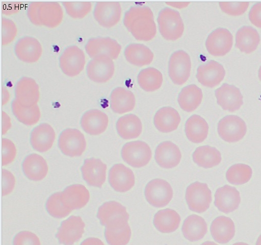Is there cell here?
<instances>
[{
  "label": "cell",
  "instance_id": "1",
  "mask_svg": "<svg viewBox=\"0 0 261 245\" xmlns=\"http://www.w3.org/2000/svg\"><path fill=\"white\" fill-rule=\"evenodd\" d=\"M123 23L134 38L139 41H149L156 33L153 12L147 6L130 7L125 13Z\"/></svg>",
  "mask_w": 261,
  "mask_h": 245
},
{
  "label": "cell",
  "instance_id": "2",
  "mask_svg": "<svg viewBox=\"0 0 261 245\" xmlns=\"http://www.w3.org/2000/svg\"><path fill=\"white\" fill-rule=\"evenodd\" d=\"M158 22L160 34L165 39L174 41L181 37L184 24L178 11L168 7L162 9Z\"/></svg>",
  "mask_w": 261,
  "mask_h": 245
},
{
  "label": "cell",
  "instance_id": "3",
  "mask_svg": "<svg viewBox=\"0 0 261 245\" xmlns=\"http://www.w3.org/2000/svg\"><path fill=\"white\" fill-rule=\"evenodd\" d=\"M186 200L191 210L202 213L210 207L212 192L206 183L195 182L187 188Z\"/></svg>",
  "mask_w": 261,
  "mask_h": 245
},
{
  "label": "cell",
  "instance_id": "4",
  "mask_svg": "<svg viewBox=\"0 0 261 245\" xmlns=\"http://www.w3.org/2000/svg\"><path fill=\"white\" fill-rule=\"evenodd\" d=\"M58 146L61 152L69 157L81 156L86 148V141L83 134L76 129L67 128L60 134Z\"/></svg>",
  "mask_w": 261,
  "mask_h": 245
},
{
  "label": "cell",
  "instance_id": "5",
  "mask_svg": "<svg viewBox=\"0 0 261 245\" xmlns=\"http://www.w3.org/2000/svg\"><path fill=\"white\" fill-rule=\"evenodd\" d=\"M123 160L134 167L140 168L146 165L152 156L149 146L142 141L126 143L121 150Z\"/></svg>",
  "mask_w": 261,
  "mask_h": 245
},
{
  "label": "cell",
  "instance_id": "6",
  "mask_svg": "<svg viewBox=\"0 0 261 245\" xmlns=\"http://www.w3.org/2000/svg\"><path fill=\"white\" fill-rule=\"evenodd\" d=\"M147 201L152 206L161 208L167 205L173 197V189L166 181L155 179L149 181L145 188Z\"/></svg>",
  "mask_w": 261,
  "mask_h": 245
},
{
  "label": "cell",
  "instance_id": "7",
  "mask_svg": "<svg viewBox=\"0 0 261 245\" xmlns=\"http://www.w3.org/2000/svg\"><path fill=\"white\" fill-rule=\"evenodd\" d=\"M191 62L190 56L185 51L179 50L170 56L169 65V76L176 85L184 84L190 76Z\"/></svg>",
  "mask_w": 261,
  "mask_h": 245
},
{
  "label": "cell",
  "instance_id": "8",
  "mask_svg": "<svg viewBox=\"0 0 261 245\" xmlns=\"http://www.w3.org/2000/svg\"><path fill=\"white\" fill-rule=\"evenodd\" d=\"M220 137L228 142H234L242 139L247 132L245 121L240 117L230 115L222 118L218 124Z\"/></svg>",
  "mask_w": 261,
  "mask_h": 245
},
{
  "label": "cell",
  "instance_id": "9",
  "mask_svg": "<svg viewBox=\"0 0 261 245\" xmlns=\"http://www.w3.org/2000/svg\"><path fill=\"white\" fill-rule=\"evenodd\" d=\"M85 227L80 216L71 215L61 223L56 237L61 244L73 245L82 237Z\"/></svg>",
  "mask_w": 261,
  "mask_h": 245
},
{
  "label": "cell",
  "instance_id": "10",
  "mask_svg": "<svg viewBox=\"0 0 261 245\" xmlns=\"http://www.w3.org/2000/svg\"><path fill=\"white\" fill-rule=\"evenodd\" d=\"M233 37L229 31L219 28L212 32L207 37L205 46L208 53L216 57L223 56L231 50Z\"/></svg>",
  "mask_w": 261,
  "mask_h": 245
},
{
  "label": "cell",
  "instance_id": "11",
  "mask_svg": "<svg viewBox=\"0 0 261 245\" xmlns=\"http://www.w3.org/2000/svg\"><path fill=\"white\" fill-rule=\"evenodd\" d=\"M215 94L217 104L224 110L234 112L243 104V95L234 85L224 83L215 90Z\"/></svg>",
  "mask_w": 261,
  "mask_h": 245
},
{
  "label": "cell",
  "instance_id": "12",
  "mask_svg": "<svg viewBox=\"0 0 261 245\" xmlns=\"http://www.w3.org/2000/svg\"><path fill=\"white\" fill-rule=\"evenodd\" d=\"M105 227V236L109 245H126L129 241L132 232L127 219L117 218Z\"/></svg>",
  "mask_w": 261,
  "mask_h": 245
},
{
  "label": "cell",
  "instance_id": "13",
  "mask_svg": "<svg viewBox=\"0 0 261 245\" xmlns=\"http://www.w3.org/2000/svg\"><path fill=\"white\" fill-rule=\"evenodd\" d=\"M225 70L222 64L210 60L197 68L196 78L202 85L210 88L216 87L224 79Z\"/></svg>",
  "mask_w": 261,
  "mask_h": 245
},
{
  "label": "cell",
  "instance_id": "14",
  "mask_svg": "<svg viewBox=\"0 0 261 245\" xmlns=\"http://www.w3.org/2000/svg\"><path fill=\"white\" fill-rule=\"evenodd\" d=\"M107 165L99 159H86L81 167L83 179L91 186L100 188L106 178Z\"/></svg>",
  "mask_w": 261,
  "mask_h": 245
},
{
  "label": "cell",
  "instance_id": "15",
  "mask_svg": "<svg viewBox=\"0 0 261 245\" xmlns=\"http://www.w3.org/2000/svg\"><path fill=\"white\" fill-rule=\"evenodd\" d=\"M109 182L115 191L124 192L134 186L135 176L128 167L122 164H116L109 170Z\"/></svg>",
  "mask_w": 261,
  "mask_h": 245
},
{
  "label": "cell",
  "instance_id": "16",
  "mask_svg": "<svg viewBox=\"0 0 261 245\" xmlns=\"http://www.w3.org/2000/svg\"><path fill=\"white\" fill-rule=\"evenodd\" d=\"M241 202L240 192L234 187L225 185L216 190L215 194V206L225 213L236 210Z\"/></svg>",
  "mask_w": 261,
  "mask_h": 245
},
{
  "label": "cell",
  "instance_id": "17",
  "mask_svg": "<svg viewBox=\"0 0 261 245\" xmlns=\"http://www.w3.org/2000/svg\"><path fill=\"white\" fill-rule=\"evenodd\" d=\"M90 193L85 186L73 184L67 186L61 192V200L63 205L72 210L84 207L89 202Z\"/></svg>",
  "mask_w": 261,
  "mask_h": 245
},
{
  "label": "cell",
  "instance_id": "18",
  "mask_svg": "<svg viewBox=\"0 0 261 245\" xmlns=\"http://www.w3.org/2000/svg\"><path fill=\"white\" fill-rule=\"evenodd\" d=\"M181 154L179 148L171 141H164L158 145L155 151V159L161 167L172 168L180 162Z\"/></svg>",
  "mask_w": 261,
  "mask_h": 245
},
{
  "label": "cell",
  "instance_id": "19",
  "mask_svg": "<svg viewBox=\"0 0 261 245\" xmlns=\"http://www.w3.org/2000/svg\"><path fill=\"white\" fill-rule=\"evenodd\" d=\"M55 137V132L52 127L48 124L42 123L32 131L30 143L35 151L43 153L52 147Z\"/></svg>",
  "mask_w": 261,
  "mask_h": 245
},
{
  "label": "cell",
  "instance_id": "20",
  "mask_svg": "<svg viewBox=\"0 0 261 245\" xmlns=\"http://www.w3.org/2000/svg\"><path fill=\"white\" fill-rule=\"evenodd\" d=\"M109 119L106 114L97 109H91L83 115L81 126L87 134L97 135L105 131Z\"/></svg>",
  "mask_w": 261,
  "mask_h": 245
},
{
  "label": "cell",
  "instance_id": "21",
  "mask_svg": "<svg viewBox=\"0 0 261 245\" xmlns=\"http://www.w3.org/2000/svg\"><path fill=\"white\" fill-rule=\"evenodd\" d=\"M22 168L26 177L35 181L43 179L48 170L45 160L41 156L35 153L25 157L22 163Z\"/></svg>",
  "mask_w": 261,
  "mask_h": 245
},
{
  "label": "cell",
  "instance_id": "22",
  "mask_svg": "<svg viewBox=\"0 0 261 245\" xmlns=\"http://www.w3.org/2000/svg\"><path fill=\"white\" fill-rule=\"evenodd\" d=\"M121 8L118 2H100L96 7V17L99 23L107 28L112 27L119 21Z\"/></svg>",
  "mask_w": 261,
  "mask_h": 245
},
{
  "label": "cell",
  "instance_id": "23",
  "mask_svg": "<svg viewBox=\"0 0 261 245\" xmlns=\"http://www.w3.org/2000/svg\"><path fill=\"white\" fill-rule=\"evenodd\" d=\"M180 120V116L175 109L171 107H164L156 112L153 122L159 131L169 133L177 128Z\"/></svg>",
  "mask_w": 261,
  "mask_h": 245
},
{
  "label": "cell",
  "instance_id": "24",
  "mask_svg": "<svg viewBox=\"0 0 261 245\" xmlns=\"http://www.w3.org/2000/svg\"><path fill=\"white\" fill-rule=\"evenodd\" d=\"M136 104L133 93L123 87L114 89L110 96V106L115 113L123 114L132 111Z\"/></svg>",
  "mask_w": 261,
  "mask_h": 245
},
{
  "label": "cell",
  "instance_id": "25",
  "mask_svg": "<svg viewBox=\"0 0 261 245\" xmlns=\"http://www.w3.org/2000/svg\"><path fill=\"white\" fill-rule=\"evenodd\" d=\"M210 231L215 241L219 243H226L234 237L235 226L230 218L220 216L212 222Z\"/></svg>",
  "mask_w": 261,
  "mask_h": 245
},
{
  "label": "cell",
  "instance_id": "26",
  "mask_svg": "<svg viewBox=\"0 0 261 245\" xmlns=\"http://www.w3.org/2000/svg\"><path fill=\"white\" fill-rule=\"evenodd\" d=\"M260 37L257 31L250 26H243L236 34L235 46L241 52L250 54L257 47Z\"/></svg>",
  "mask_w": 261,
  "mask_h": 245
},
{
  "label": "cell",
  "instance_id": "27",
  "mask_svg": "<svg viewBox=\"0 0 261 245\" xmlns=\"http://www.w3.org/2000/svg\"><path fill=\"white\" fill-rule=\"evenodd\" d=\"M181 231L187 239L190 241H196L202 239L206 234L207 226L202 217L192 214L184 220Z\"/></svg>",
  "mask_w": 261,
  "mask_h": 245
},
{
  "label": "cell",
  "instance_id": "28",
  "mask_svg": "<svg viewBox=\"0 0 261 245\" xmlns=\"http://www.w3.org/2000/svg\"><path fill=\"white\" fill-rule=\"evenodd\" d=\"M180 217L171 209H165L158 211L154 216L153 223L155 228L163 233L175 231L179 227Z\"/></svg>",
  "mask_w": 261,
  "mask_h": 245
},
{
  "label": "cell",
  "instance_id": "29",
  "mask_svg": "<svg viewBox=\"0 0 261 245\" xmlns=\"http://www.w3.org/2000/svg\"><path fill=\"white\" fill-rule=\"evenodd\" d=\"M116 129L119 136L124 139L136 138L142 132V122L136 115L126 114L118 119Z\"/></svg>",
  "mask_w": 261,
  "mask_h": 245
},
{
  "label": "cell",
  "instance_id": "30",
  "mask_svg": "<svg viewBox=\"0 0 261 245\" xmlns=\"http://www.w3.org/2000/svg\"><path fill=\"white\" fill-rule=\"evenodd\" d=\"M208 126L206 120L199 115L194 114L188 119L185 125V132L188 139L198 143L207 137Z\"/></svg>",
  "mask_w": 261,
  "mask_h": 245
},
{
  "label": "cell",
  "instance_id": "31",
  "mask_svg": "<svg viewBox=\"0 0 261 245\" xmlns=\"http://www.w3.org/2000/svg\"><path fill=\"white\" fill-rule=\"evenodd\" d=\"M124 56L129 63L138 66L148 65L153 59L152 51L146 46L139 43L128 45L125 48Z\"/></svg>",
  "mask_w": 261,
  "mask_h": 245
},
{
  "label": "cell",
  "instance_id": "32",
  "mask_svg": "<svg viewBox=\"0 0 261 245\" xmlns=\"http://www.w3.org/2000/svg\"><path fill=\"white\" fill-rule=\"evenodd\" d=\"M202 97L201 89L195 84H191L181 89L178 96V102L183 110L190 112L198 108Z\"/></svg>",
  "mask_w": 261,
  "mask_h": 245
},
{
  "label": "cell",
  "instance_id": "33",
  "mask_svg": "<svg viewBox=\"0 0 261 245\" xmlns=\"http://www.w3.org/2000/svg\"><path fill=\"white\" fill-rule=\"evenodd\" d=\"M97 217L100 224L106 226L109 222L117 218H123L128 220L129 214L126 208L120 203L116 201H109L99 207Z\"/></svg>",
  "mask_w": 261,
  "mask_h": 245
},
{
  "label": "cell",
  "instance_id": "34",
  "mask_svg": "<svg viewBox=\"0 0 261 245\" xmlns=\"http://www.w3.org/2000/svg\"><path fill=\"white\" fill-rule=\"evenodd\" d=\"M193 160L198 166L210 168L218 165L221 161L220 152L208 145L197 148L193 154Z\"/></svg>",
  "mask_w": 261,
  "mask_h": 245
},
{
  "label": "cell",
  "instance_id": "35",
  "mask_svg": "<svg viewBox=\"0 0 261 245\" xmlns=\"http://www.w3.org/2000/svg\"><path fill=\"white\" fill-rule=\"evenodd\" d=\"M137 81L142 89L147 92H152L161 87L163 83V76L157 69L148 67L140 71Z\"/></svg>",
  "mask_w": 261,
  "mask_h": 245
},
{
  "label": "cell",
  "instance_id": "36",
  "mask_svg": "<svg viewBox=\"0 0 261 245\" xmlns=\"http://www.w3.org/2000/svg\"><path fill=\"white\" fill-rule=\"evenodd\" d=\"M12 109L16 118L25 125H35L38 122L40 118V111L37 105L31 107H24L20 105L15 100L12 103Z\"/></svg>",
  "mask_w": 261,
  "mask_h": 245
},
{
  "label": "cell",
  "instance_id": "37",
  "mask_svg": "<svg viewBox=\"0 0 261 245\" xmlns=\"http://www.w3.org/2000/svg\"><path fill=\"white\" fill-rule=\"evenodd\" d=\"M251 168L245 164L239 163L232 165L227 170L226 177L231 184L242 185L248 182L251 178Z\"/></svg>",
  "mask_w": 261,
  "mask_h": 245
},
{
  "label": "cell",
  "instance_id": "38",
  "mask_svg": "<svg viewBox=\"0 0 261 245\" xmlns=\"http://www.w3.org/2000/svg\"><path fill=\"white\" fill-rule=\"evenodd\" d=\"M121 49L120 45L115 40L109 37L99 38L96 39V54L106 56L112 59H116Z\"/></svg>",
  "mask_w": 261,
  "mask_h": 245
},
{
  "label": "cell",
  "instance_id": "39",
  "mask_svg": "<svg viewBox=\"0 0 261 245\" xmlns=\"http://www.w3.org/2000/svg\"><path fill=\"white\" fill-rule=\"evenodd\" d=\"M45 207L47 212L53 217L62 218L68 216L71 210L66 208L61 200V192L51 194L47 200Z\"/></svg>",
  "mask_w": 261,
  "mask_h": 245
},
{
  "label": "cell",
  "instance_id": "40",
  "mask_svg": "<svg viewBox=\"0 0 261 245\" xmlns=\"http://www.w3.org/2000/svg\"><path fill=\"white\" fill-rule=\"evenodd\" d=\"M96 81L105 82L110 79L114 72V65L112 59L106 56L96 57Z\"/></svg>",
  "mask_w": 261,
  "mask_h": 245
},
{
  "label": "cell",
  "instance_id": "41",
  "mask_svg": "<svg viewBox=\"0 0 261 245\" xmlns=\"http://www.w3.org/2000/svg\"><path fill=\"white\" fill-rule=\"evenodd\" d=\"M221 10L231 16H240L247 10L249 3L248 2H222L219 3Z\"/></svg>",
  "mask_w": 261,
  "mask_h": 245
},
{
  "label": "cell",
  "instance_id": "42",
  "mask_svg": "<svg viewBox=\"0 0 261 245\" xmlns=\"http://www.w3.org/2000/svg\"><path fill=\"white\" fill-rule=\"evenodd\" d=\"M16 149L12 141L7 138L2 139V165L6 166L15 158Z\"/></svg>",
  "mask_w": 261,
  "mask_h": 245
},
{
  "label": "cell",
  "instance_id": "43",
  "mask_svg": "<svg viewBox=\"0 0 261 245\" xmlns=\"http://www.w3.org/2000/svg\"><path fill=\"white\" fill-rule=\"evenodd\" d=\"M13 245H41V243L35 234L28 231H22L15 235Z\"/></svg>",
  "mask_w": 261,
  "mask_h": 245
},
{
  "label": "cell",
  "instance_id": "44",
  "mask_svg": "<svg viewBox=\"0 0 261 245\" xmlns=\"http://www.w3.org/2000/svg\"><path fill=\"white\" fill-rule=\"evenodd\" d=\"M2 194L3 196H5L10 194L13 190L15 179L10 172L2 169Z\"/></svg>",
  "mask_w": 261,
  "mask_h": 245
},
{
  "label": "cell",
  "instance_id": "45",
  "mask_svg": "<svg viewBox=\"0 0 261 245\" xmlns=\"http://www.w3.org/2000/svg\"><path fill=\"white\" fill-rule=\"evenodd\" d=\"M248 16L249 20L254 26L261 28V2L257 3L252 6Z\"/></svg>",
  "mask_w": 261,
  "mask_h": 245
},
{
  "label": "cell",
  "instance_id": "46",
  "mask_svg": "<svg viewBox=\"0 0 261 245\" xmlns=\"http://www.w3.org/2000/svg\"><path fill=\"white\" fill-rule=\"evenodd\" d=\"M11 124L10 117L5 112H2V135L5 134L11 128Z\"/></svg>",
  "mask_w": 261,
  "mask_h": 245
},
{
  "label": "cell",
  "instance_id": "47",
  "mask_svg": "<svg viewBox=\"0 0 261 245\" xmlns=\"http://www.w3.org/2000/svg\"><path fill=\"white\" fill-rule=\"evenodd\" d=\"M80 245H105L103 242L99 238L89 237L85 239Z\"/></svg>",
  "mask_w": 261,
  "mask_h": 245
},
{
  "label": "cell",
  "instance_id": "48",
  "mask_svg": "<svg viewBox=\"0 0 261 245\" xmlns=\"http://www.w3.org/2000/svg\"><path fill=\"white\" fill-rule=\"evenodd\" d=\"M166 4L173 7L181 9L187 7L189 2H166Z\"/></svg>",
  "mask_w": 261,
  "mask_h": 245
},
{
  "label": "cell",
  "instance_id": "49",
  "mask_svg": "<svg viewBox=\"0 0 261 245\" xmlns=\"http://www.w3.org/2000/svg\"><path fill=\"white\" fill-rule=\"evenodd\" d=\"M201 245H218L213 241H205L202 243Z\"/></svg>",
  "mask_w": 261,
  "mask_h": 245
},
{
  "label": "cell",
  "instance_id": "50",
  "mask_svg": "<svg viewBox=\"0 0 261 245\" xmlns=\"http://www.w3.org/2000/svg\"><path fill=\"white\" fill-rule=\"evenodd\" d=\"M256 245H261V234L258 237L256 242Z\"/></svg>",
  "mask_w": 261,
  "mask_h": 245
},
{
  "label": "cell",
  "instance_id": "51",
  "mask_svg": "<svg viewBox=\"0 0 261 245\" xmlns=\"http://www.w3.org/2000/svg\"><path fill=\"white\" fill-rule=\"evenodd\" d=\"M232 245H249V244L246 243H245V242H239L234 243Z\"/></svg>",
  "mask_w": 261,
  "mask_h": 245
},
{
  "label": "cell",
  "instance_id": "52",
  "mask_svg": "<svg viewBox=\"0 0 261 245\" xmlns=\"http://www.w3.org/2000/svg\"><path fill=\"white\" fill-rule=\"evenodd\" d=\"M258 78H259L260 81H261V66H260V67L258 69Z\"/></svg>",
  "mask_w": 261,
  "mask_h": 245
}]
</instances>
